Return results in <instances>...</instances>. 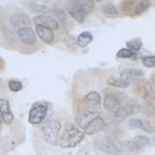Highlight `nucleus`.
Instances as JSON below:
<instances>
[{
    "mask_svg": "<svg viewBox=\"0 0 155 155\" xmlns=\"http://www.w3.org/2000/svg\"><path fill=\"white\" fill-rule=\"evenodd\" d=\"M129 125L131 128H136V129H141L146 133H153V127L148 120L144 119H138V118H134L131 120H129Z\"/></svg>",
    "mask_w": 155,
    "mask_h": 155,
    "instance_id": "6ab92c4d",
    "label": "nucleus"
},
{
    "mask_svg": "<svg viewBox=\"0 0 155 155\" xmlns=\"http://www.w3.org/2000/svg\"><path fill=\"white\" fill-rule=\"evenodd\" d=\"M150 6V2L149 1H137L135 2V6H134V15L135 16H140L142 13H144Z\"/></svg>",
    "mask_w": 155,
    "mask_h": 155,
    "instance_id": "4be33fe9",
    "label": "nucleus"
},
{
    "mask_svg": "<svg viewBox=\"0 0 155 155\" xmlns=\"http://www.w3.org/2000/svg\"><path fill=\"white\" fill-rule=\"evenodd\" d=\"M85 138V133L73 124H67L60 138L61 148H74Z\"/></svg>",
    "mask_w": 155,
    "mask_h": 155,
    "instance_id": "f03ea898",
    "label": "nucleus"
},
{
    "mask_svg": "<svg viewBox=\"0 0 155 155\" xmlns=\"http://www.w3.org/2000/svg\"><path fill=\"white\" fill-rule=\"evenodd\" d=\"M53 15H55L58 20H61V21H66V13H64L61 8L54 7V8H53Z\"/></svg>",
    "mask_w": 155,
    "mask_h": 155,
    "instance_id": "2f4dec72",
    "label": "nucleus"
},
{
    "mask_svg": "<svg viewBox=\"0 0 155 155\" xmlns=\"http://www.w3.org/2000/svg\"><path fill=\"white\" fill-rule=\"evenodd\" d=\"M61 130V122L58 119H50L44 127H43V136L47 143L55 144L56 140Z\"/></svg>",
    "mask_w": 155,
    "mask_h": 155,
    "instance_id": "39448f33",
    "label": "nucleus"
},
{
    "mask_svg": "<svg viewBox=\"0 0 155 155\" xmlns=\"http://www.w3.org/2000/svg\"><path fill=\"white\" fill-rule=\"evenodd\" d=\"M82 101L90 107H97L101 104V96L97 91H91L84 97Z\"/></svg>",
    "mask_w": 155,
    "mask_h": 155,
    "instance_id": "f3484780",
    "label": "nucleus"
},
{
    "mask_svg": "<svg viewBox=\"0 0 155 155\" xmlns=\"http://www.w3.org/2000/svg\"><path fill=\"white\" fill-rule=\"evenodd\" d=\"M116 144L120 155H137L141 152V148H138L133 141H122Z\"/></svg>",
    "mask_w": 155,
    "mask_h": 155,
    "instance_id": "f8f14e48",
    "label": "nucleus"
},
{
    "mask_svg": "<svg viewBox=\"0 0 155 155\" xmlns=\"http://www.w3.org/2000/svg\"><path fill=\"white\" fill-rule=\"evenodd\" d=\"M137 91L140 93V96L142 97V99H144L147 103H152L154 101L155 99V91H154V86L152 85L150 81H140L137 84Z\"/></svg>",
    "mask_w": 155,
    "mask_h": 155,
    "instance_id": "0eeeda50",
    "label": "nucleus"
},
{
    "mask_svg": "<svg viewBox=\"0 0 155 155\" xmlns=\"http://www.w3.org/2000/svg\"><path fill=\"white\" fill-rule=\"evenodd\" d=\"M0 115L2 118V123L5 124H11L15 120V115L10 109V103L4 98H0Z\"/></svg>",
    "mask_w": 155,
    "mask_h": 155,
    "instance_id": "ddd939ff",
    "label": "nucleus"
},
{
    "mask_svg": "<svg viewBox=\"0 0 155 155\" xmlns=\"http://www.w3.org/2000/svg\"><path fill=\"white\" fill-rule=\"evenodd\" d=\"M92 41H93L92 34L88 32V31H84V32H81V34L78 36L77 44L79 47H82V48H84V47H87Z\"/></svg>",
    "mask_w": 155,
    "mask_h": 155,
    "instance_id": "aec40b11",
    "label": "nucleus"
},
{
    "mask_svg": "<svg viewBox=\"0 0 155 155\" xmlns=\"http://www.w3.org/2000/svg\"><path fill=\"white\" fill-rule=\"evenodd\" d=\"M31 10L38 15L42 16H51L53 15V10H50L47 5H37V4H32L31 5Z\"/></svg>",
    "mask_w": 155,
    "mask_h": 155,
    "instance_id": "412c9836",
    "label": "nucleus"
},
{
    "mask_svg": "<svg viewBox=\"0 0 155 155\" xmlns=\"http://www.w3.org/2000/svg\"><path fill=\"white\" fill-rule=\"evenodd\" d=\"M107 85L110 86H114V87H117V88H127L129 85L127 82H124L120 78H116V77H110L107 79Z\"/></svg>",
    "mask_w": 155,
    "mask_h": 155,
    "instance_id": "5701e85b",
    "label": "nucleus"
},
{
    "mask_svg": "<svg viewBox=\"0 0 155 155\" xmlns=\"http://www.w3.org/2000/svg\"><path fill=\"white\" fill-rule=\"evenodd\" d=\"M97 117H99V112L94 111V110H82L80 111L77 115L75 118V123L80 129H86V127L92 122Z\"/></svg>",
    "mask_w": 155,
    "mask_h": 155,
    "instance_id": "423d86ee",
    "label": "nucleus"
},
{
    "mask_svg": "<svg viewBox=\"0 0 155 155\" xmlns=\"http://www.w3.org/2000/svg\"><path fill=\"white\" fill-rule=\"evenodd\" d=\"M133 142L135 143L138 148H143L146 146H148L150 143V140L147 137V136H142V135H137L134 137Z\"/></svg>",
    "mask_w": 155,
    "mask_h": 155,
    "instance_id": "a878e982",
    "label": "nucleus"
},
{
    "mask_svg": "<svg viewBox=\"0 0 155 155\" xmlns=\"http://www.w3.org/2000/svg\"><path fill=\"white\" fill-rule=\"evenodd\" d=\"M150 81H152V85H153V86H155V74H153V75H152V78H150Z\"/></svg>",
    "mask_w": 155,
    "mask_h": 155,
    "instance_id": "473e14b6",
    "label": "nucleus"
},
{
    "mask_svg": "<svg viewBox=\"0 0 155 155\" xmlns=\"http://www.w3.org/2000/svg\"><path fill=\"white\" fill-rule=\"evenodd\" d=\"M135 56H136V53H134L133 50H130L128 48L120 49L117 53V58H134Z\"/></svg>",
    "mask_w": 155,
    "mask_h": 155,
    "instance_id": "c85d7f7f",
    "label": "nucleus"
},
{
    "mask_svg": "<svg viewBox=\"0 0 155 155\" xmlns=\"http://www.w3.org/2000/svg\"><path fill=\"white\" fill-rule=\"evenodd\" d=\"M103 105H104V109L106 111H109L110 114L115 112L117 109H119L122 106L119 98L117 97L116 94H114V93H106L105 94L104 100H103Z\"/></svg>",
    "mask_w": 155,
    "mask_h": 155,
    "instance_id": "4468645a",
    "label": "nucleus"
},
{
    "mask_svg": "<svg viewBox=\"0 0 155 155\" xmlns=\"http://www.w3.org/2000/svg\"><path fill=\"white\" fill-rule=\"evenodd\" d=\"M94 150L99 155H120L115 142L106 137H98L93 141Z\"/></svg>",
    "mask_w": 155,
    "mask_h": 155,
    "instance_id": "7ed1b4c3",
    "label": "nucleus"
},
{
    "mask_svg": "<svg viewBox=\"0 0 155 155\" xmlns=\"http://www.w3.org/2000/svg\"><path fill=\"white\" fill-rule=\"evenodd\" d=\"M35 32L38 35V37L42 39L44 43H53V42H54L55 35H54L53 30H50V29H45V28H43V26L36 25Z\"/></svg>",
    "mask_w": 155,
    "mask_h": 155,
    "instance_id": "a211bd4d",
    "label": "nucleus"
},
{
    "mask_svg": "<svg viewBox=\"0 0 155 155\" xmlns=\"http://www.w3.org/2000/svg\"><path fill=\"white\" fill-rule=\"evenodd\" d=\"M48 114V104L44 101H36L30 110L29 114V122L34 125H38L41 124Z\"/></svg>",
    "mask_w": 155,
    "mask_h": 155,
    "instance_id": "20e7f679",
    "label": "nucleus"
},
{
    "mask_svg": "<svg viewBox=\"0 0 155 155\" xmlns=\"http://www.w3.org/2000/svg\"><path fill=\"white\" fill-rule=\"evenodd\" d=\"M142 63L148 68H155V56L154 55H147L142 58Z\"/></svg>",
    "mask_w": 155,
    "mask_h": 155,
    "instance_id": "c756f323",
    "label": "nucleus"
},
{
    "mask_svg": "<svg viewBox=\"0 0 155 155\" xmlns=\"http://www.w3.org/2000/svg\"><path fill=\"white\" fill-rule=\"evenodd\" d=\"M129 116V114L127 112V110L123 107V105L117 109L115 112H111L109 116L106 117L105 119V125H115V124H119L122 123L123 120H125Z\"/></svg>",
    "mask_w": 155,
    "mask_h": 155,
    "instance_id": "9b49d317",
    "label": "nucleus"
},
{
    "mask_svg": "<svg viewBox=\"0 0 155 155\" xmlns=\"http://www.w3.org/2000/svg\"><path fill=\"white\" fill-rule=\"evenodd\" d=\"M34 23L38 26H43L45 29H50V30H58L60 28V21L53 16H35L34 17Z\"/></svg>",
    "mask_w": 155,
    "mask_h": 155,
    "instance_id": "1a4fd4ad",
    "label": "nucleus"
},
{
    "mask_svg": "<svg viewBox=\"0 0 155 155\" xmlns=\"http://www.w3.org/2000/svg\"><path fill=\"white\" fill-rule=\"evenodd\" d=\"M127 48L133 50L134 53H137L138 50L142 49V41L140 38H135V39H131V41H128L127 42Z\"/></svg>",
    "mask_w": 155,
    "mask_h": 155,
    "instance_id": "393cba45",
    "label": "nucleus"
},
{
    "mask_svg": "<svg viewBox=\"0 0 155 155\" xmlns=\"http://www.w3.org/2000/svg\"><path fill=\"white\" fill-rule=\"evenodd\" d=\"M123 107L127 110V112L130 115V114H136V112H138L140 110H141V105L135 101V100H130L128 104H125V105H123Z\"/></svg>",
    "mask_w": 155,
    "mask_h": 155,
    "instance_id": "b1692460",
    "label": "nucleus"
},
{
    "mask_svg": "<svg viewBox=\"0 0 155 155\" xmlns=\"http://www.w3.org/2000/svg\"><path fill=\"white\" fill-rule=\"evenodd\" d=\"M94 7V2L91 0H72L66 4L68 15L78 23H84L87 15Z\"/></svg>",
    "mask_w": 155,
    "mask_h": 155,
    "instance_id": "f257e3e1",
    "label": "nucleus"
},
{
    "mask_svg": "<svg viewBox=\"0 0 155 155\" xmlns=\"http://www.w3.org/2000/svg\"><path fill=\"white\" fill-rule=\"evenodd\" d=\"M143 77H144L143 72L140 69H136V68H125L120 72V75H119V78L128 85L135 84V82L138 84L143 79Z\"/></svg>",
    "mask_w": 155,
    "mask_h": 155,
    "instance_id": "6e6552de",
    "label": "nucleus"
},
{
    "mask_svg": "<svg viewBox=\"0 0 155 155\" xmlns=\"http://www.w3.org/2000/svg\"><path fill=\"white\" fill-rule=\"evenodd\" d=\"M101 10H103V12H104L105 15H109V16H117V15H118L117 7L114 4H111V2H107V4L103 5Z\"/></svg>",
    "mask_w": 155,
    "mask_h": 155,
    "instance_id": "bb28decb",
    "label": "nucleus"
},
{
    "mask_svg": "<svg viewBox=\"0 0 155 155\" xmlns=\"http://www.w3.org/2000/svg\"><path fill=\"white\" fill-rule=\"evenodd\" d=\"M142 109L147 116H155V105L153 103H147Z\"/></svg>",
    "mask_w": 155,
    "mask_h": 155,
    "instance_id": "7c9ffc66",
    "label": "nucleus"
},
{
    "mask_svg": "<svg viewBox=\"0 0 155 155\" xmlns=\"http://www.w3.org/2000/svg\"><path fill=\"white\" fill-rule=\"evenodd\" d=\"M11 23L13 26H17V28H29V25L31 24V19L29 18L28 15L25 13H15L11 16Z\"/></svg>",
    "mask_w": 155,
    "mask_h": 155,
    "instance_id": "dca6fc26",
    "label": "nucleus"
},
{
    "mask_svg": "<svg viewBox=\"0 0 155 155\" xmlns=\"http://www.w3.org/2000/svg\"><path fill=\"white\" fill-rule=\"evenodd\" d=\"M17 36L18 38L26 45H35L37 43V36L35 30H32L30 26L29 28H21L18 29L17 31Z\"/></svg>",
    "mask_w": 155,
    "mask_h": 155,
    "instance_id": "9d476101",
    "label": "nucleus"
},
{
    "mask_svg": "<svg viewBox=\"0 0 155 155\" xmlns=\"http://www.w3.org/2000/svg\"><path fill=\"white\" fill-rule=\"evenodd\" d=\"M105 128V119L101 118L99 116L97 117L94 120H92L85 129V135H88V136H93V135H97L98 133H100L103 129Z\"/></svg>",
    "mask_w": 155,
    "mask_h": 155,
    "instance_id": "2eb2a0df",
    "label": "nucleus"
},
{
    "mask_svg": "<svg viewBox=\"0 0 155 155\" xmlns=\"http://www.w3.org/2000/svg\"><path fill=\"white\" fill-rule=\"evenodd\" d=\"M8 88L12 92H19L23 90V84H21V81L17 80V79H11L8 81Z\"/></svg>",
    "mask_w": 155,
    "mask_h": 155,
    "instance_id": "cd10ccee",
    "label": "nucleus"
}]
</instances>
